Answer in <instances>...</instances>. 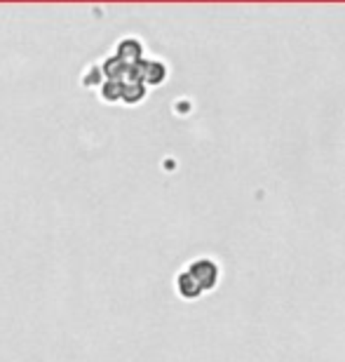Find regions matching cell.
Wrapping results in <instances>:
<instances>
[{
	"instance_id": "obj_4",
	"label": "cell",
	"mask_w": 345,
	"mask_h": 362,
	"mask_svg": "<svg viewBox=\"0 0 345 362\" xmlns=\"http://www.w3.org/2000/svg\"><path fill=\"white\" fill-rule=\"evenodd\" d=\"M176 289H178V294H181L183 299H198V296L202 294V289H200V285L190 278L188 273H181L176 278Z\"/></svg>"
},
{
	"instance_id": "obj_5",
	"label": "cell",
	"mask_w": 345,
	"mask_h": 362,
	"mask_svg": "<svg viewBox=\"0 0 345 362\" xmlns=\"http://www.w3.org/2000/svg\"><path fill=\"white\" fill-rule=\"evenodd\" d=\"M143 94H146V88H143L139 81L122 83V101H127V104H136V101H141Z\"/></svg>"
},
{
	"instance_id": "obj_1",
	"label": "cell",
	"mask_w": 345,
	"mask_h": 362,
	"mask_svg": "<svg viewBox=\"0 0 345 362\" xmlns=\"http://www.w3.org/2000/svg\"><path fill=\"white\" fill-rule=\"evenodd\" d=\"M186 273H188L190 278L198 282L202 292H207V289H214V287H217V282H219V266L214 264L212 259H195V262L188 266V271H186Z\"/></svg>"
},
{
	"instance_id": "obj_3",
	"label": "cell",
	"mask_w": 345,
	"mask_h": 362,
	"mask_svg": "<svg viewBox=\"0 0 345 362\" xmlns=\"http://www.w3.org/2000/svg\"><path fill=\"white\" fill-rule=\"evenodd\" d=\"M141 54H143V49H141V42H139V40L127 38V40H122V42H120V47H118V59H120L122 64H127V66H136V64L141 62Z\"/></svg>"
},
{
	"instance_id": "obj_2",
	"label": "cell",
	"mask_w": 345,
	"mask_h": 362,
	"mask_svg": "<svg viewBox=\"0 0 345 362\" xmlns=\"http://www.w3.org/2000/svg\"><path fill=\"white\" fill-rule=\"evenodd\" d=\"M134 76L136 81H139L141 85L148 83V85H160L164 78H167V69L162 66L160 62H139L134 66Z\"/></svg>"
},
{
	"instance_id": "obj_6",
	"label": "cell",
	"mask_w": 345,
	"mask_h": 362,
	"mask_svg": "<svg viewBox=\"0 0 345 362\" xmlns=\"http://www.w3.org/2000/svg\"><path fill=\"white\" fill-rule=\"evenodd\" d=\"M102 94H104V99H106V101H118V99H122V83L109 81V83L104 85Z\"/></svg>"
}]
</instances>
